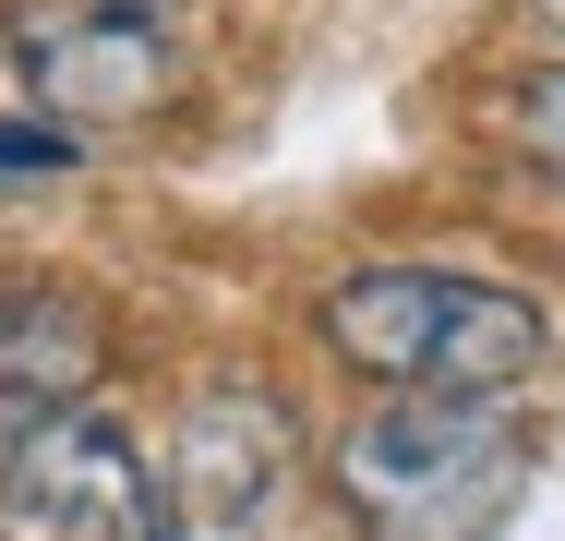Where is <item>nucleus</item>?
I'll return each mask as SVG.
<instances>
[{"label":"nucleus","mask_w":565,"mask_h":541,"mask_svg":"<svg viewBox=\"0 0 565 541\" xmlns=\"http://www.w3.org/2000/svg\"><path fill=\"white\" fill-rule=\"evenodd\" d=\"M530 481V433L505 397H385L338 445V494L373 541H493Z\"/></svg>","instance_id":"nucleus-1"},{"label":"nucleus","mask_w":565,"mask_h":541,"mask_svg":"<svg viewBox=\"0 0 565 541\" xmlns=\"http://www.w3.org/2000/svg\"><path fill=\"white\" fill-rule=\"evenodd\" d=\"M326 349L349 373H385L409 397H505L542 361V314L493 277L446 265H361L326 289Z\"/></svg>","instance_id":"nucleus-2"},{"label":"nucleus","mask_w":565,"mask_h":541,"mask_svg":"<svg viewBox=\"0 0 565 541\" xmlns=\"http://www.w3.org/2000/svg\"><path fill=\"white\" fill-rule=\"evenodd\" d=\"M24 97L73 120H145L181 97V0H12L0 12Z\"/></svg>","instance_id":"nucleus-3"},{"label":"nucleus","mask_w":565,"mask_h":541,"mask_svg":"<svg viewBox=\"0 0 565 541\" xmlns=\"http://www.w3.org/2000/svg\"><path fill=\"white\" fill-rule=\"evenodd\" d=\"M157 518H169V494L145 481L120 422L49 410V422L12 433V469H0V530L12 541H157Z\"/></svg>","instance_id":"nucleus-4"},{"label":"nucleus","mask_w":565,"mask_h":541,"mask_svg":"<svg viewBox=\"0 0 565 541\" xmlns=\"http://www.w3.org/2000/svg\"><path fill=\"white\" fill-rule=\"evenodd\" d=\"M289 469V410L277 397H253V385H217L193 422H181V445H169V506L181 518H253L265 506V481Z\"/></svg>","instance_id":"nucleus-5"},{"label":"nucleus","mask_w":565,"mask_h":541,"mask_svg":"<svg viewBox=\"0 0 565 541\" xmlns=\"http://www.w3.org/2000/svg\"><path fill=\"white\" fill-rule=\"evenodd\" d=\"M97 385V314L85 289H49V277H0V397L12 410H73Z\"/></svg>","instance_id":"nucleus-6"},{"label":"nucleus","mask_w":565,"mask_h":541,"mask_svg":"<svg viewBox=\"0 0 565 541\" xmlns=\"http://www.w3.org/2000/svg\"><path fill=\"white\" fill-rule=\"evenodd\" d=\"M505 145H518V157L565 193V73H530V85L505 97Z\"/></svg>","instance_id":"nucleus-7"},{"label":"nucleus","mask_w":565,"mask_h":541,"mask_svg":"<svg viewBox=\"0 0 565 541\" xmlns=\"http://www.w3.org/2000/svg\"><path fill=\"white\" fill-rule=\"evenodd\" d=\"M85 145L61 132V120H0V181H49V169H73Z\"/></svg>","instance_id":"nucleus-8"},{"label":"nucleus","mask_w":565,"mask_h":541,"mask_svg":"<svg viewBox=\"0 0 565 541\" xmlns=\"http://www.w3.org/2000/svg\"><path fill=\"white\" fill-rule=\"evenodd\" d=\"M542 12H554V24H565V0H542Z\"/></svg>","instance_id":"nucleus-9"}]
</instances>
